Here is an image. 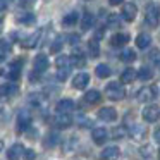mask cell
<instances>
[{"label":"cell","instance_id":"obj_7","mask_svg":"<svg viewBox=\"0 0 160 160\" xmlns=\"http://www.w3.org/2000/svg\"><path fill=\"white\" fill-rule=\"evenodd\" d=\"M33 67H35V72L40 74V72H45L48 69V57L45 53H38L35 57V62H33Z\"/></svg>","mask_w":160,"mask_h":160},{"label":"cell","instance_id":"obj_36","mask_svg":"<svg viewBox=\"0 0 160 160\" xmlns=\"http://www.w3.org/2000/svg\"><path fill=\"white\" fill-rule=\"evenodd\" d=\"M62 45H64V40H62V38H55L53 45L50 47V52H52V53H57V52L60 50V47H62Z\"/></svg>","mask_w":160,"mask_h":160},{"label":"cell","instance_id":"obj_6","mask_svg":"<svg viewBox=\"0 0 160 160\" xmlns=\"http://www.w3.org/2000/svg\"><path fill=\"white\" fill-rule=\"evenodd\" d=\"M26 153V148L21 145V143H14L11 148L7 150V158L9 160H21Z\"/></svg>","mask_w":160,"mask_h":160},{"label":"cell","instance_id":"obj_21","mask_svg":"<svg viewBox=\"0 0 160 160\" xmlns=\"http://www.w3.org/2000/svg\"><path fill=\"white\" fill-rule=\"evenodd\" d=\"M93 24H95V16L91 14V12H86V14L83 16V21H81V29H83V31H88V29H91Z\"/></svg>","mask_w":160,"mask_h":160},{"label":"cell","instance_id":"obj_25","mask_svg":"<svg viewBox=\"0 0 160 160\" xmlns=\"http://www.w3.org/2000/svg\"><path fill=\"white\" fill-rule=\"evenodd\" d=\"M119 59H121L122 62H134V60H136V52L132 48H126V50H122V52H121Z\"/></svg>","mask_w":160,"mask_h":160},{"label":"cell","instance_id":"obj_33","mask_svg":"<svg viewBox=\"0 0 160 160\" xmlns=\"http://www.w3.org/2000/svg\"><path fill=\"white\" fill-rule=\"evenodd\" d=\"M128 134V131H126V128H114V131H112V138L114 139H122L124 136Z\"/></svg>","mask_w":160,"mask_h":160},{"label":"cell","instance_id":"obj_9","mask_svg":"<svg viewBox=\"0 0 160 160\" xmlns=\"http://www.w3.org/2000/svg\"><path fill=\"white\" fill-rule=\"evenodd\" d=\"M98 119H102L105 122H114L117 119V110L114 107H102L98 110Z\"/></svg>","mask_w":160,"mask_h":160},{"label":"cell","instance_id":"obj_39","mask_svg":"<svg viewBox=\"0 0 160 160\" xmlns=\"http://www.w3.org/2000/svg\"><path fill=\"white\" fill-rule=\"evenodd\" d=\"M35 4V0H19V5L21 7H31Z\"/></svg>","mask_w":160,"mask_h":160},{"label":"cell","instance_id":"obj_15","mask_svg":"<svg viewBox=\"0 0 160 160\" xmlns=\"http://www.w3.org/2000/svg\"><path fill=\"white\" fill-rule=\"evenodd\" d=\"M91 138H93V141L97 143V145H103L108 138V132L105 128H95L93 131H91Z\"/></svg>","mask_w":160,"mask_h":160},{"label":"cell","instance_id":"obj_14","mask_svg":"<svg viewBox=\"0 0 160 160\" xmlns=\"http://www.w3.org/2000/svg\"><path fill=\"white\" fill-rule=\"evenodd\" d=\"M88 83H90V76H88L86 72H78L76 78L72 79V88H76V90H84V88L88 86Z\"/></svg>","mask_w":160,"mask_h":160},{"label":"cell","instance_id":"obj_38","mask_svg":"<svg viewBox=\"0 0 160 160\" xmlns=\"http://www.w3.org/2000/svg\"><path fill=\"white\" fill-rule=\"evenodd\" d=\"M35 157H36V153L33 152V150H26V153H24V160H35Z\"/></svg>","mask_w":160,"mask_h":160},{"label":"cell","instance_id":"obj_18","mask_svg":"<svg viewBox=\"0 0 160 160\" xmlns=\"http://www.w3.org/2000/svg\"><path fill=\"white\" fill-rule=\"evenodd\" d=\"M152 45V36L146 35V33H139L138 36H136V47L141 50H146L148 47Z\"/></svg>","mask_w":160,"mask_h":160},{"label":"cell","instance_id":"obj_35","mask_svg":"<svg viewBox=\"0 0 160 160\" xmlns=\"http://www.w3.org/2000/svg\"><path fill=\"white\" fill-rule=\"evenodd\" d=\"M59 141H60V136L57 134V132H52V134H48V139H47V145H50V146H55Z\"/></svg>","mask_w":160,"mask_h":160},{"label":"cell","instance_id":"obj_1","mask_svg":"<svg viewBox=\"0 0 160 160\" xmlns=\"http://www.w3.org/2000/svg\"><path fill=\"white\" fill-rule=\"evenodd\" d=\"M105 97H107L108 100L119 102L126 97V90L121 83H108L107 88H105Z\"/></svg>","mask_w":160,"mask_h":160},{"label":"cell","instance_id":"obj_16","mask_svg":"<svg viewBox=\"0 0 160 160\" xmlns=\"http://www.w3.org/2000/svg\"><path fill=\"white\" fill-rule=\"evenodd\" d=\"M53 124L60 129H66L72 124V117H71L69 114H57L55 119H53Z\"/></svg>","mask_w":160,"mask_h":160},{"label":"cell","instance_id":"obj_44","mask_svg":"<svg viewBox=\"0 0 160 160\" xmlns=\"http://www.w3.org/2000/svg\"><path fill=\"white\" fill-rule=\"evenodd\" d=\"M158 158H160V152H158Z\"/></svg>","mask_w":160,"mask_h":160},{"label":"cell","instance_id":"obj_27","mask_svg":"<svg viewBox=\"0 0 160 160\" xmlns=\"http://www.w3.org/2000/svg\"><path fill=\"white\" fill-rule=\"evenodd\" d=\"M36 21V16L33 12H24V14L18 16V22H22V24H33Z\"/></svg>","mask_w":160,"mask_h":160},{"label":"cell","instance_id":"obj_42","mask_svg":"<svg viewBox=\"0 0 160 160\" xmlns=\"http://www.w3.org/2000/svg\"><path fill=\"white\" fill-rule=\"evenodd\" d=\"M108 2H110L112 5H119V4H122L124 0H108Z\"/></svg>","mask_w":160,"mask_h":160},{"label":"cell","instance_id":"obj_11","mask_svg":"<svg viewBox=\"0 0 160 160\" xmlns=\"http://www.w3.org/2000/svg\"><path fill=\"white\" fill-rule=\"evenodd\" d=\"M136 98H138V102H143V103L152 102L153 98H155V88H153V86L141 88V90L138 91V95H136Z\"/></svg>","mask_w":160,"mask_h":160},{"label":"cell","instance_id":"obj_26","mask_svg":"<svg viewBox=\"0 0 160 160\" xmlns=\"http://www.w3.org/2000/svg\"><path fill=\"white\" fill-rule=\"evenodd\" d=\"M55 64H57V69H71V66H72L71 64V57H67V55H59Z\"/></svg>","mask_w":160,"mask_h":160},{"label":"cell","instance_id":"obj_19","mask_svg":"<svg viewBox=\"0 0 160 160\" xmlns=\"http://www.w3.org/2000/svg\"><path fill=\"white\" fill-rule=\"evenodd\" d=\"M128 42H129V35H126V33H115L110 40V43L114 47H124Z\"/></svg>","mask_w":160,"mask_h":160},{"label":"cell","instance_id":"obj_12","mask_svg":"<svg viewBox=\"0 0 160 160\" xmlns=\"http://www.w3.org/2000/svg\"><path fill=\"white\" fill-rule=\"evenodd\" d=\"M21 69H22V60L21 59L11 62V66H9V79L18 81L19 78H21Z\"/></svg>","mask_w":160,"mask_h":160},{"label":"cell","instance_id":"obj_40","mask_svg":"<svg viewBox=\"0 0 160 160\" xmlns=\"http://www.w3.org/2000/svg\"><path fill=\"white\" fill-rule=\"evenodd\" d=\"M69 43H71V45H76V43H79V36H78V35H71V36H69Z\"/></svg>","mask_w":160,"mask_h":160},{"label":"cell","instance_id":"obj_32","mask_svg":"<svg viewBox=\"0 0 160 160\" xmlns=\"http://www.w3.org/2000/svg\"><path fill=\"white\" fill-rule=\"evenodd\" d=\"M119 24H121L119 16L117 14H108V18H107V26L108 28H119Z\"/></svg>","mask_w":160,"mask_h":160},{"label":"cell","instance_id":"obj_22","mask_svg":"<svg viewBox=\"0 0 160 160\" xmlns=\"http://www.w3.org/2000/svg\"><path fill=\"white\" fill-rule=\"evenodd\" d=\"M88 52H90V55L93 57V59L100 55V43H98L97 38H93V40L88 42Z\"/></svg>","mask_w":160,"mask_h":160},{"label":"cell","instance_id":"obj_29","mask_svg":"<svg viewBox=\"0 0 160 160\" xmlns=\"http://www.w3.org/2000/svg\"><path fill=\"white\" fill-rule=\"evenodd\" d=\"M71 64L76 67H83L84 64H86V59L83 57V53H72L71 55Z\"/></svg>","mask_w":160,"mask_h":160},{"label":"cell","instance_id":"obj_3","mask_svg":"<svg viewBox=\"0 0 160 160\" xmlns=\"http://www.w3.org/2000/svg\"><path fill=\"white\" fill-rule=\"evenodd\" d=\"M136 14H138V7H136V4H132V2H128V4L122 5L121 18L124 19L126 22H132V21L136 19Z\"/></svg>","mask_w":160,"mask_h":160},{"label":"cell","instance_id":"obj_43","mask_svg":"<svg viewBox=\"0 0 160 160\" xmlns=\"http://www.w3.org/2000/svg\"><path fill=\"white\" fill-rule=\"evenodd\" d=\"M7 9V0H2V12Z\"/></svg>","mask_w":160,"mask_h":160},{"label":"cell","instance_id":"obj_30","mask_svg":"<svg viewBox=\"0 0 160 160\" xmlns=\"http://www.w3.org/2000/svg\"><path fill=\"white\" fill-rule=\"evenodd\" d=\"M138 78L141 81H148L153 78V71L150 69V67H141V69L138 71Z\"/></svg>","mask_w":160,"mask_h":160},{"label":"cell","instance_id":"obj_23","mask_svg":"<svg viewBox=\"0 0 160 160\" xmlns=\"http://www.w3.org/2000/svg\"><path fill=\"white\" fill-rule=\"evenodd\" d=\"M100 91H97V90H91V91H86V95H84V102L86 103H91V105H95V103H98L100 102Z\"/></svg>","mask_w":160,"mask_h":160},{"label":"cell","instance_id":"obj_28","mask_svg":"<svg viewBox=\"0 0 160 160\" xmlns=\"http://www.w3.org/2000/svg\"><path fill=\"white\" fill-rule=\"evenodd\" d=\"M78 19H79L78 12H69V14H66V16H64L62 24H64V26H74V24L78 22Z\"/></svg>","mask_w":160,"mask_h":160},{"label":"cell","instance_id":"obj_34","mask_svg":"<svg viewBox=\"0 0 160 160\" xmlns=\"http://www.w3.org/2000/svg\"><path fill=\"white\" fill-rule=\"evenodd\" d=\"M16 91H18V88H16L14 84H9V86H7V84H4V88H2V95H4V97H7V95L11 97V95L16 93Z\"/></svg>","mask_w":160,"mask_h":160},{"label":"cell","instance_id":"obj_17","mask_svg":"<svg viewBox=\"0 0 160 160\" xmlns=\"http://www.w3.org/2000/svg\"><path fill=\"white\" fill-rule=\"evenodd\" d=\"M119 155H121V150L117 146H107L102 152V160H117Z\"/></svg>","mask_w":160,"mask_h":160},{"label":"cell","instance_id":"obj_10","mask_svg":"<svg viewBox=\"0 0 160 160\" xmlns=\"http://www.w3.org/2000/svg\"><path fill=\"white\" fill-rule=\"evenodd\" d=\"M40 36H42V31H40V29L35 33H31L29 36H26V38L21 40V47L22 48H35L40 42Z\"/></svg>","mask_w":160,"mask_h":160},{"label":"cell","instance_id":"obj_4","mask_svg":"<svg viewBox=\"0 0 160 160\" xmlns=\"http://www.w3.org/2000/svg\"><path fill=\"white\" fill-rule=\"evenodd\" d=\"M31 114L28 110H21L18 114V131L22 132V131H28L31 128Z\"/></svg>","mask_w":160,"mask_h":160},{"label":"cell","instance_id":"obj_24","mask_svg":"<svg viewBox=\"0 0 160 160\" xmlns=\"http://www.w3.org/2000/svg\"><path fill=\"white\" fill-rule=\"evenodd\" d=\"M95 72H97V76L100 78V79H105V78H108L112 74L110 67L107 66V64H98L97 69H95Z\"/></svg>","mask_w":160,"mask_h":160},{"label":"cell","instance_id":"obj_31","mask_svg":"<svg viewBox=\"0 0 160 160\" xmlns=\"http://www.w3.org/2000/svg\"><path fill=\"white\" fill-rule=\"evenodd\" d=\"M9 53H11V43H9L7 40H2V50H0V57H2V60L7 59Z\"/></svg>","mask_w":160,"mask_h":160},{"label":"cell","instance_id":"obj_8","mask_svg":"<svg viewBox=\"0 0 160 160\" xmlns=\"http://www.w3.org/2000/svg\"><path fill=\"white\" fill-rule=\"evenodd\" d=\"M129 134H131V138L134 139V141H143V139L146 138V134H148V129L141 124H134L129 129Z\"/></svg>","mask_w":160,"mask_h":160},{"label":"cell","instance_id":"obj_41","mask_svg":"<svg viewBox=\"0 0 160 160\" xmlns=\"http://www.w3.org/2000/svg\"><path fill=\"white\" fill-rule=\"evenodd\" d=\"M150 153H152V148H150V146H143L141 148V155L143 157H150Z\"/></svg>","mask_w":160,"mask_h":160},{"label":"cell","instance_id":"obj_2","mask_svg":"<svg viewBox=\"0 0 160 160\" xmlns=\"http://www.w3.org/2000/svg\"><path fill=\"white\" fill-rule=\"evenodd\" d=\"M145 19L148 22L150 28H157L160 24V7L157 4H150L146 7V14H145Z\"/></svg>","mask_w":160,"mask_h":160},{"label":"cell","instance_id":"obj_5","mask_svg":"<svg viewBox=\"0 0 160 160\" xmlns=\"http://www.w3.org/2000/svg\"><path fill=\"white\" fill-rule=\"evenodd\" d=\"M141 115L146 122H157L160 117V108L157 107V105H146V107L143 108Z\"/></svg>","mask_w":160,"mask_h":160},{"label":"cell","instance_id":"obj_13","mask_svg":"<svg viewBox=\"0 0 160 160\" xmlns=\"http://www.w3.org/2000/svg\"><path fill=\"white\" fill-rule=\"evenodd\" d=\"M57 114H69V112L74 110V102L71 98H64V100H59L55 105Z\"/></svg>","mask_w":160,"mask_h":160},{"label":"cell","instance_id":"obj_20","mask_svg":"<svg viewBox=\"0 0 160 160\" xmlns=\"http://www.w3.org/2000/svg\"><path fill=\"white\" fill-rule=\"evenodd\" d=\"M136 78H138V72H136L132 67H128V69L121 74V83H132Z\"/></svg>","mask_w":160,"mask_h":160},{"label":"cell","instance_id":"obj_37","mask_svg":"<svg viewBox=\"0 0 160 160\" xmlns=\"http://www.w3.org/2000/svg\"><path fill=\"white\" fill-rule=\"evenodd\" d=\"M69 71L71 69H57V79H59V81H66L67 76H69Z\"/></svg>","mask_w":160,"mask_h":160}]
</instances>
